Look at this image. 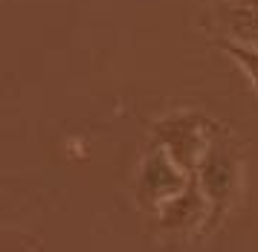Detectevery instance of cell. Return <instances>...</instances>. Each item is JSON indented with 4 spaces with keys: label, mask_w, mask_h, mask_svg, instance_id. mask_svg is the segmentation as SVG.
<instances>
[{
    "label": "cell",
    "mask_w": 258,
    "mask_h": 252,
    "mask_svg": "<svg viewBox=\"0 0 258 252\" xmlns=\"http://www.w3.org/2000/svg\"><path fill=\"white\" fill-rule=\"evenodd\" d=\"M223 18L229 41L258 49V0H226Z\"/></svg>",
    "instance_id": "obj_5"
},
{
    "label": "cell",
    "mask_w": 258,
    "mask_h": 252,
    "mask_svg": "<svg viewBox=\"0 0 258 252\" xmlns=\"http://www.w3.org/2000/svg\"><path fill=\"white\" fill-rule=\"evenodd\" d=\"M223 122L212 119L198 110H186V113H171L154 122V137L157 145L171 157V160L183 168L186 174H195L200 157L206 154L209 142L223 131Z\"/></svg>",
    "instance_id": "obj_2"
},
{
    "label": "cell",
    "mask_w": 258,
    "mask_h": 252,
    "mask_svg": "<svg viewBox=\"0 0 258 252\" xmlns=\"http://www.w3.org/2000/svg\"><path fill=\"white\" fill-rule=\"evenodd\" d=\"M195 180H198L200 192L206 197V206H209V218H206L203 232H212L229 215V209L235 206V200L241 195V183H244L241 145L229 137L226 128L212 139L206 154L200 157L198 168H195Z\"/></svg>",
    "instance_id": "obj_1"
},
{
    "label": "cell",
    "mask_w": 258,
    "mask_h": 252,
    "mask_svg": "<svg viewBox=\"0 0 258 252\" xmlns=\"http://www.w3.org/2000/svg\"><path fill=\"white\" fill-rule=\"evenodd\" d=\"M218 46H221L223 52L232 58L238 67H241V73L246 76V81H249V84L255 87V93H258V49H255V46L238 44V41H229V38L218 41Z\"/></svg>",
    "instance_id": "obj_6"
},
{
    "label": "cell",
    "mask_w": 258,
    "mask_h": 252,
    "mask_svg": "<svg viewBox=\"0 0 258 252\" xmlns=\"http://www.w3.org/2000/svg\"><path fill=\"white\" fill-rule=\"evenodd\" d=\"M206 218H209V206H206V197H203L198 180L191 174L186 188L160 206L157 226L163 232H203L206 229Z\"/></svg>",
    "instance_id": "obj_4"
},
{
    "label": "cell",
    "mask_w": 258,
    "mask_h": 252,
    "mask_svg": "<svg viewBox=\"0 0 258 252\" xmlns=\"http://www.w3.org/2000/svg\"><path fill=\"white\" fill-rule=\"evenodd\" d=\"M191 174H186L160 145H154L140 165L137 177V203L145 212H160L163 203L177 197L188 185Z\"/></svg>",
    "instance_id": "obj_3"
}]
</instances>
